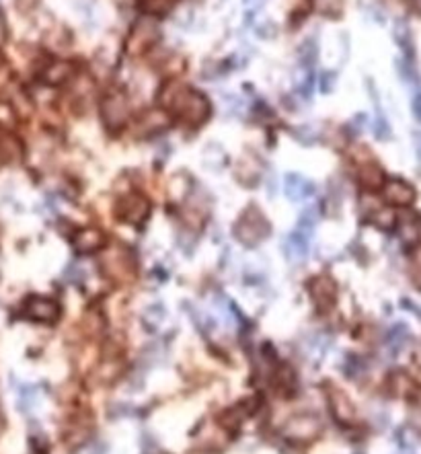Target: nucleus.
I'll return each mask as SVG.
<instances>
[{"mask_svg":"<svg viewBox=\"0 0 421 454\" xmlns=\"http://www.w3.org/2000/svg\"><path fill=\"white\" fill-rule=\"evenodd\" d=\"M161 101L165 107L173 109L181 120H185L191 126H198L201 122H206L210 115L208 99L198 91H191V89L177 84V82H171L163 89Z\"/></svg>","mask_w":421,"mask_h":454,"instance_id":"obj_1","label":"nucleus"},{"mask_svg":"<svg viewBox=\"0 0 421 454\" xmlns=\"http://www.w3.org/2000/svg\"><path fill=\"white\" fill-rule=\"evenodd\" d=\"M268 234H270V222L263 216V212L257 208H249L234 227V237L247 247L259 245Z\"/></svg>","mask_w":421,"mask_h":454,"instance_id":"obj_2","label":"nucleus"},{"mask_svg":"<svg viewBox=\"0 0 421 454\" xmlns=\"http://www.w3.org/2000/svg\"><path fill=\"white\" fill-rule=\"evenodd\" d=\"M127 113H130V107H127V99L122 91H111L103 97L101 101V118L105 122V126L109 130H120L125 126L127 122Z\"/></svg>","mask_w":421,"mask_h":454,"instance_id":"obj_3","label":"nucleus"},{"mask_svg":"<svg viewBox=\"0 0 421 454\" xmlns=\"http://www.w3.org/2000/svg\"><path fill=\"white\" fill-rule=\"evenodd\" d=\"M321 429H322V424L317 415H313V413H302V415L292 417V420L286 424L284 434H286V438H290V440L306 442V440L317 438Z\"/></svg>","mask_w":421,"mask_h":454,"instance_id":"obj_4","label":"nucleus"},{"mask_svg":"<svg viewBox=\"0 0 421 454\" xmlns=\"http://www.w3.org/2000/svg\"><path fill=\"white\" fill-rule=\"evenodd\" d=\"M156 33H158L156 23L152 19H149V17H142L136 25L132 27V33L127 37V50L132 51V53L144 51L149 46H152L156 42Z\"/></svg>","mask_w":421,"mask_h":454,"instance_id":"obj_5","label":"nucleus"},{"mask_svg":"<svg viewBox=\"0 0 421 454\" xmlns=\"http://www.w3.org/2000/svg\"><path fill=\"white\" fill-rule=\"evenodd\" d=\"M310 245H313V230L296 227V230H292L284 241V253L292 261H304L310 253Z\"/></svg>","mask_w":421,"mask_h":454,"instance_id":"obj_6","label":"nucleus"},{"mask_svg":"<svg viewBox=\"0 0 421 454\" xmlns=\"http://www.w3.org/2000/svg\"><path fill=\"white\" fill-rule=\"evenodd\" d=\"M308 292H310V298L315 301V304H317L319 308H325V310L333 306L335 296H337L335 284L329 278H325V276H319V278L313 279L310 286H308Z\"/></svg>","mask_w":421,"mask_h":454,"instance_id":"obj_7","label":"nucleus"},{"mask_svg":"<svg viewBox=\"0 0 421 454\" xmlns=\"http://www.w3.org/2000/svg\"><path fill=\"white\" fill-rule=\"evenodd\" d=\"M284 191H286L288 200L302 202V200H306V198H310L315 194V183L304 179L302 175H298V173H290V175H286V181H284Z\"/></svg>","mask_w":421,"mask_h":454,"instance_id":"obj_8","label":"nucleus"},{"mask_svg":"<svg viewBox=\"0 0 421 454\" xmlns=\"http://www.w3.org/2000/svg\"><path fill=\"white\" fill-rule=\"evenodd\" d=\"M27 315L39 323H54L60 317V308L54 301H48V298H33L27 304Z\"/></svg>","mask_w":421,"mask_h":454,"instance_id":"obj_9","label":"nucleus"},{"mask_svg":"<svg viewBox=\"0 0 421 454\" xmlns=\"http://www.w3.org/2000/svg\"><path fill=\"white\" fill-rule=\"evenodd\" d=\"M384 198L395 206H409L415 200V191L409 183L401 181V179H391L384 185Z\"/></svg>","mask_w":421,"mask_h":454,"instance_id":"obj_10","label":"nucleus"},{"mask_svg":"<svg viewBox=\"0 0 421 454\" xmlns=\"http://www.w3.org/2000/svg\"><path fill=\"white\" fill-rule=\"evenodd\" d=\"M149 212V202L142 196H127L122 206H120V214L127 222H140Z\"/></svg>","mask_w":421,"mask_h":454,"instance_id":"obj_11","label":"nucleus"},{"mask_svg":"<svg viewBox=\"0 0 421 454\" xmlns=\"http://www.w3.org/2000/svg\"><path fill=\"white\" fill-rule=\"evenodd\" d=\"M103 232L99 228H82L78 234H76L75 249L78 253H93L99 249L103 245Z\"/></svg>","mask_w":421,"mask_h":454,"instance_id":"obj_12","label":"nucleus"},{"mask_svg":"<svg viewBox=\"0 0 421 454\" xmlns=\"http://www.w3.org/2000/svg\"><path fill=\"white\" fill-rule=\"evenodd\" d=\"M329 401H331V411H333V415H335L339 422L349 424V422L353 420V405H351V401L347 399L341 391L331 389V393H329Z\"/></svg>","mask_w":421,"mask_h":454,"instance_id":"obj_13","label":"nucleus"},{"mask_svg":"<svg viewBox=\"0 0 421 454\" xmlns=\"http://www.w3.org/2000/svg\"><path fill=\"white\" fill-rule=\"evenodd\" d=\"M409 341H411V333H409L407 325H403V323L393 325V329H391L389 335H387V348L393 352V355L401 352Z\"/></svg>","mask_w":421,"mask_h":454,"instance_id":"obj_14","label":"nucleus"},{"mask_svg":"<svg viewBox=\"0 0 421 454\" xmlns=\"http://www.w3.org/2000/svg\"><path fill=\"white\" fill-rule=\"evenodd\" d=\"M421 234V225L415 222V218L411 216H405L401 222H398V239L405 243V245H415L417 239Z\"/></svg>","mask_w":421,"mask_h":454,"instance_id":"obj_15","label":"nucleus"},{"mask_svg":"<svg viewBox=\"0 0 421 454\" xmlns=\"http://www.w3.org/2000/svg\"><path fill=\"white\" fill-rule=\"evenodd\" d=\"M360 181L366 187H380L382 185V171L374 163H368L360 169Z\"/></svg>","mask_w":421,"mask_h":454,"instance_id":"obj_16","label":"nucleus"},{"mask_svg":"<svg viewBox=\"0 0 421 454\" xmlns=\"http://www.w3.org/2000/svg\"><path fill=\"white\" fill-rule=\"evenodd\" d=\"M391 384H393L396 395H401V397H407V395H411L415 391V382L409 379L405 372H395L393 379H391Z\"/></svg>","mask_w":421,"mask_h":454,"instance_id":"obj_17","label":"nucleus"},{"mask_svg":"<svg viewBox=\"0 0 421 454\" xmlns=\"http://www.w3.org/2000/svg\"><path fill=\"white\" fill-rule=\"evenodd\" d=\"M395 39L398 42V46L405 50L407 56H411V33H409V27L407 23H403V21H398L395 27Z\"/></svg>","mask_w":421,"mask_h":454,"instance_id":"obj_18","label":"nucleus"},{"mask_svg":"<svg viewBox=\"0 0 421 454\" xmlns=\"http://www.w3.org/2000/svg\"><path fill=\"white\" fill-rule=\"evenodd\" d=\"M84 270L78 265V263H68L66 265V270L62 272V278H64V282H68V284H82L84 282Z\"/></svg>","mask_w":421,"mask_h":454,"instance_id":"obj_19","label":"nucleus"},{"mask_svg":"<svg viewBox=\"0 0 421 454\" xmlns=\"http://www.w3.org/2000/svg\"><path fill=\"white\" fill-rule=\"evenodd\" d=\"M317 220H319V210L315 206L306 208L302 214H300V220H298V227L306 228V230H315L317 227Z\"/></svg>","mask_w":421,"mask_h":454,"instance_id":"obj_20","label":"nucleus"},{"mask_svg":"<svg viewBox=\"0 0 421 454\" xmlns=\"http://www.w3.org/2000/svg\"><path fill=\"white\" fill-rule=\"evenodd\" d=\"M372 222L380 228H391L395 225V214L391 210H384V208H378L374 214H372Z\"/></svg>","mask_w":421,"mask_h":454,"instance_id":"obj_21","label":"nucleus"},{"mask_svg":"<svg viewBox=\"0 0 421 454\" xmlns=\"http://www.w3.org/2000/svg\"><path fill=\"white\" fill-rule=\"evenodd\" d=\"M51 70H54V75H48V78H50V82H54V84H58V82L66 80L68 76L73 75V66H70V64H66V62H58V64H54V66H51Z\"/></svg>","mask_w":421,"mask_h":454,"instance_id":"obj_22","label":"nucleus"},{"mask_svg":"<svg viewBox=\"0 0 421 454\" xmlns=\"http://www.w3.org/2000/svg\"><path fill=\"white\" fill-rule=\"evenodd\" d=\"M35 401H37V389L35 386H25L19 395V407L27 411V409H33L35 407Z\"/></svg>","mask_w":421,"mask_h":454,"instance_id":"obj_23","label":"nucleus"},{"mask_svg":"<svg viewBox=\"0 0 421 454\" xmlns=\"http://www.w3.org/2000/svg\"><path fill=\"white\" fill-rule=\"evenodd\" d=\"M294 136H296L298 142H302V144H315V142H317V138H319L313 126L296 127V130H294Z\"/></svg>","mask_w":421,"mask_h":454,"instance_id":"obj_24","label":"nucleus"},{"mask_svg":"<svg viewBox=\"0 0 421 454\" xmlns=\"http://www.w3.org/2000/svg\"><path fill=\"white\" fill-rule=\"evenodd\" d=\"M341 6H344V0H317V8L329 17H335L341 11Z\"/></svg>","mask_w":421,"mask_h":454,"instance_id":"obj_25","label":"nucleus"},{"mask_svg":"<svg viewBox=\"0 0 421 454\" xmlns=\"http://www.w3.org/2000/svg\"><path fill=\"white\" fill-rule=\"evenodd\" d=\"M374 134H376L378 140H389V138H391V127H389V124H387V120H384L382 113H378V118H376Z\"/></svg>","mask_w":421,"mask_h":454,"instance_id":"obj_26","label":"nucleus"},{"mask_svg":"<svg viewBox=\"0 0 421 454\" xmlns=\"http://www.w3.org/2000/svg\"><path fill=\"white\" fill-rule=\"evenodd\" d=\"M411 111L415 115V120L421 122V89L417 93H413V99H411Z\"/></svg>","mask_w":421,"mask_h":454,"instance_id":"obj_27","label":"nucleus"},{"mask_svg":"<svg viewBox=\"0 0 421 454\" xmlns=\"http://www.w3.org/2000/svg\"><path fill=\"white\" fill-rule=\"evenodd\" d=\"M411 426L421 436V409H413L411 411Z\"/></svg>","mask_w":421,"mask_h":454,"instance_id":"obj_28","label":"nucleus"},{"mask_svg":"<svg viewBox=\"0 0 421 454\" xmlns=\"http://www.w3.org/2000/svg\"><path fill=\"white\" fill-rule=\"evenodd\" d=\"M333 78H335V75H322V91L325 93H329L331 89H333Z\"/></svg>","mask_w":421,"mask_h":454,"instance_id":"obj_29","label":"nucleus"},{"mask_svg":"<svg viewBox=\"0 0 421 454\" xmlns=\"http://www.w3.org/2000/svg\"><path fill=\"white\" fill-rule=\"evenodd\" d=\"M37 2H39V0H19V6H21L23 11H29V8L37 6Z\"/></svg>","mask_w":421,"mask_h":454,"instance_id":"obj_30","label":"nucleus"},{"mask_svg":"<svg viewBox=\"0 0 421 454\" xmlns=\"http://www.w3.org/2000/svg\"><path fill=\"white\" fill-rule=\"evenodd\" d=\"M413 140H415V152H417V160L421 163V132H415Z\"/></svg>","mask_w":421,"mask_h":454,"instance_id":"obj_31","label":"nucleus"},{"mask_svg":"<svg viewBox=\"0 0 421 454\" xmlns=\"http://www.w3.org/2000/svg\"><path fill=\"white\" fill-rule=\"evenodd\" d=\"M411 2V8L417 13V15H421V0H409Z\"/></svg>","mask_w":421,"mask_h":454,"instance_id":"obj_32","label":"nucleus"},{"mask_svg":"<svg viewBox=\"0 0 421 454\" xmlns=\"http://www.w3.org/2000/svg\"><path fill=\"white\" fill-rule=\"evenodd\" d=\"M417 263H420V265H421V253H420V255H417Z\"/></svg>","mask_w":421,"mask_h":454,"instance_id":"obj_33","label":"nucleus"},{"mask_svg":"<svg viewBox=\"0 0 421 454\" xmlns=\"http://www.w3.org/2000/svg\"><path fill=\"white\" fill-rule=\"evenodd\" d=\"M261 2H263V0H257V4H261Z\"/></svg>","mask_w":421,"mask_h":454,"instance_id":"obj_34","label":"nucleus"}]
</instances>
